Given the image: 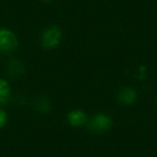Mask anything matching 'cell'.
<instances>
[{
  "instance_id": "7",
  "label": "cell",
  "mask_w": 157,
  "mask_h": 157,
  "mask_svg": "<svg viewBox=\"0 0 157 157\" xmlns=\"http://www.w3.org/2000/svg\"><path fill=\"white\" fill-rule=\"evenodd\" d=\"M33 109L41 114L48 113L51 110V103H50V101L46 98H44V97H42V98H37L33 101Z\"/></svg>"
},
{
  "instance_id": "10",
  "label": "cell",
  "mask_w": 157,
  "mask_h": 157,
  "mask_svg": "<svg viewBox=\"0 0 157 157\" xmlns=\"http://www.w3.org/2000/svg\"><path fill=\"white\" fill-rule=\"evenodd\" d=\"M43 1H46V2H50V1H52V0H43Z\"/></svg>"
},
{
  "instance_id": "6",
  "label": "cell",
  "mask_w": 157,
  "mask_h": 157,
  "mask_svg": "<svg viewBox=\"0 0 157 157\" xmlns=\"http://www.w3.org/2000/svg\"><path fill=\"white\" fill-rule=\"evenodd\" d=\"M7 73L11 78H21L25 73V67L22 61L17 60V59H12L7 65Z\"/></svg>"
},
{
  "instance_id": "8",
  "label": "cell",
  "mask_w": 157,
  "mask_h": 157,
  "mask_svg": "<svg viewBox=\"0 0 157 157\" xmlns=\"http://www.w3.org/2000/svg\"><path fill=\"white\" fill-rule=\"evenodd\" d=\"M10 85L6 80L0 78V105L6 103L10 98Z\"/></svg>"
},
{
  "instance_id": "2",
  "label": "cell",
  "mask_w": 157,
  "mask_h": 157,
  "mask_svg": "<svg viewBox=\"0 0 157 157\" xmlns=\"http://www.w3.org/2000/svg\"><path fill=\"white\" fill-rule=\"evenodd\" d=\"M18 48V40L15 33L9 29H0V52L10 54Z\"/></svg>"
},
{
  "instance_id": "5",
  "label": "cell",
  "mask_w": 157,
  "mask_h": 157,
  "mask_svg": "<svg viewBox=\"0 0 157 157\" xmlns=\"http://www.w3.org/2000/svg\"><path fill=\"white\" fill-rule=\"evenodd\" d=\"M67 120L69 124L73 127H80L87 124V116L81 110H73V111L69 112Z\"/></svg>"
},
{
  "instance_id": "4",
  "label": "cell",
  "mask_w": 157,
  "mask_h": 157,
  "mask_svg": "<svg viewBox=\"0 0 157 157\" xmlns=\"http://www.w3.org/2000/svg\"><path fill=\"white\" fill-rule=\"evenodd\" d=\"M117 100L120 103L125 105H132L137 100V92L131 87H124L118 92Z\"/></svg>"
},
{
  "instance_id": "3",
  "label": "cell",
  "mask_w": 157,
  "mask_h": 157,
  "mask_svg": "<svg viewBox=\"0 0 157 157\" xmlns=\"http://www.w3.org/2000/svg\"><path fill=\"white\" fill-rule=\"evenodd\" d=\"M88 128L93 132L96 133H102L108 131L112 126V120L108 115L102 113H99L97 115L93 116V118L87 122Z\"/></svg>"
},
{
  "instance_id": "1",
  "label": "cell",
  "mask_w": 157,
  "mask_h": 157,
  "mask_svg": "<svg viewBox=\"0 0 157 157\" xmlns=\"http://www.w3.org/2000/svg\"><path fill=\"white\" fill-rule=\"evenodd\" d=\"M61 37H63V33L60 29L57 26H51L44 29L40 38V41L45 48H54L59 45Z\"/></svg>"
},
{
  "instance_id": "9",
  "label": "cell",
  "mask_w": 157,
  "mask_h": 157,
  "mask_svg": "<svg viewBox=\"0 0 157 157\" xmlns=\"http://www.w3.org/2000/svg\"><path fill=\"white\" fill-rule=\"evenodd\" d=\"M6 122H7V113L0 109V128L5 126Z\"/></svg>"
}]
</instances>
